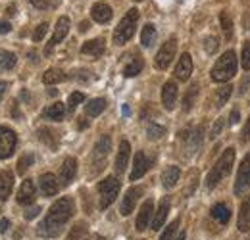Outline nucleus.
Instances as JSON below:
<instances>
[{
  "instance_id": "nucleus-29",
  "label": "nucleus",
  "mask_w": 250,
  "mask_h": 240,
  "mask_svg": "<svg viewBox=\"0 0 250 240\" xmlns=\"http://www.w3.org/2000/svg\"><path fill=\"white\" fill-rule=\"evenodd\" d=\"M212 217L221 223V225H227L229 223V219H231V210L225 206V204H216L214 208H212Z\"/></svg>"
},
{
  "instance_id": "nucleus-28",
  "label": "nucleus",
  "mask_w": 250,
  "mask_h": 240,
  "mask_svg": "<svg viewBox=\"0 0 250 240\" xmlns=\"http://www.w3.org/2000/svg\"><path fill=\"white\" fill-rule=\"evenodd\" d=\"M156 27L152 25V23H146L145 27H143V33H141V42H143V46L145 48H150L154 42H156Z\"/></svg>"
},
{
  "instance_id": "nucleus-43",
  "label": "nucleus",
  "mask_w": 250,
  "mask_h": 240,
  "mask_svg": "<svg viewBox=\"0 0 250 240\" xmlns=\"http://www.w3.org/2000/svg\"><path fill=\"white\" fill-rule=\"evenodd\" d=\"M218 46H219V42L216 37H208V39L204 40V50H206L208 54H216V52H218Z\"/></svg>"
},
{
  "instance_id": "nucleus-48",
  "label": "nucleus",
  "mask_w": 250,
  "mask_h": 240,
  "mask_svg": "<svg viewBox=\"0 0 250 240\" xmlns=\"http://www.w3.org/2000/svg\"><path fill=\"white\" fill-rule=\"evenodd\" d=\"M31 4L35 8H39V10H46V8H50V0H31Z\"/></svg>"
},
{
  "instance_id": "nucleus-27",
  "label": "nucleus",
  "mask_w": 250,
  "mask_h": 240,
  "mask_svg": "<svg viewBox=\"0 0 250 240\" xmlns=\"http://www.w3.org/2000/svg\"><path fill=\"white\" fill-rule=\"evenodd\" d=\"M63 116H65V106L62 102H54L48 108H44V112H42V118L50 121H62Z\"/></svg>"
},
{
  "instance_id": "nucleus-44",
  "label": "nucleus",
  "mask_w": 250,
  "mask_h": 240,
  "mask_svg": "<svg viewBox=\"0 0 250 240\" xmlns=\"http://www.w3.org/2000/svg\"><path fill=\"white\" fill-rule=\"evenodd\" d=\"M241 63H243V69H250V40L245 42L243 46V54H241Z\"/></svg>"
},
{
  "instance_id": "nucleus-32",
  "label": "nucleus",
  "mask_w": 250,
  "mask_h": 240,
  "mask_svg": "<svg viewBox=\"0 0 250 240\" xmlns=\"http://www.w3.org/2000/svg\"><path fill=\"white\" fill-rule=\"evenodd\" d=\"M42 81H44L46 85H56V83H62V81H65V73H63L62 69L52 67V69H48V71L42 75Z\"/></svg>"
},
{
  "instance_id": "nucleus-6",
  "label": "nucleus",
  "mask_w": 250,
  "mask_h": 240,
  "mask_svg": "<svg viewBox=\"0 0 250 240\" xmlns=\"http://www.w3.org/2000/svg\"><path fill=\"white\" fill-rule=\"evenodd\" d=\"M110 150H112V140H110V137H100L93 148V165H94L93 173L104 169V163H106V158H108Z\"/></svg>"
},
{
  "instance_id": "nucleus-39",
  "label": "nucleus",
  "mask_w": 250,
  "mask_h": 240,
  "mask_svg": "<svg viewBox=\"0 0 250 240\" xmlns=\"http://www.w3.org/2000/svg\"><path fill=\"white\" fill-rule=\"evenodd\" d=\"M33 161H35V156L33 154H25V156H21L20 158V161H18V173H25L29 167L33 165Z\"/></svg>"
},
{
  "instance_id": "nucleus-41",
  "label": "nucleus",
  "mask_w": 250,
  "mask_h": 240,
  "mask_svg": "<svg viewBox=\"0 0 250 240\" xmlns=\"http://www.w3.org/2000/svg\"><path fill=\"white\" fill-rule=\"evenodd\" d=\"M198 94V85H192L190 89H188L187 96H185V100H183V110L188 112L190 108H192V102H194V96Z\"/></svg>"
},
{
  "instance_id": "nucleus-24",
  "label": "nucleus",
  "mask_w": 250,
  "mask_h": 240,
  "mask_svg": "<svg viewBox=\"0 0 250 240\" xmlns=\"http://www.w3.org/2000/svg\"><path fill=\"white\" fill-rule=\"evenodd\" d=\"M167 213H169V198H162V202H160V206H158V210H156V215H154V219H152V229H154V231H160V229L164 227Z\"/></svg>"
},
{
  "instance_id": "nucleus-52",
  "label": "nucleus",
  "mask_w": 250,
  "mask_h": 240,
  "mask_svg": "<svg viewBox=\"0 0 250 240\" xmlns=\"http://www.w3.org/2000/svg\"><path fill=\"white\" fill-rule=\"evenodd\" d=\"M39 211H41V208H31V210L25 213V217H27V219H33L35 215H39Z\"/></svg>"
},
{
  "instance_id": "nucleus-14",
  "label": "nucleus",
  "mask_w": 250,
  "mask_h": 240,
  "mask_svg": "<svg viewBox=\"0 0 250 240\" xmlns=\"http://www.w3.org/2000/svg\"><path fill=\"white\" fill-rule=\"evenodd\" d=\"M202 133H204L202 127L192 129L190 135H188V131H183V133H181V139L187 142V150L190 152V154H194V152L200 148V144H202Z\"/></svg>"
},
{
  "instance_id": "nucleus-11",
  "label": "nucleus",
  "mask_w": 250,
  "mask_h": 240,
  "mask_svg": "<svg viewBox=\"0 0 250 240\" xmlns=\"http://www.w3.org/2000/svg\"><path fill=\"white\" fill-rule=\"evenodd\" d=\"M69 33V18H65L62 16L58 21H56V27H54V35H52V39H50V42L46 44V54H50L52 52V48L58 44V42H62L63 39H65V35Z\"/></svg>"
},
{
  "instance_id": "nucleus-34",
  "label": "nucleus",
  "mask_w": 250,
  "mask_h": 240,
  "mask_svg": "<svg viewBox=\"0 0 250 240\" xmlns=\"http://www.w3.org/2000/svg\"><path fill=\"white\" fill-rule=\"evenodd\" d=\"M231 92H233V87H231L229 83L223 85V87H219V89L216 90V108H223V106L227 104Z\"/></svg>"
},
{
  "instance_id": "nucleus-25",
  "label": "nucleus",
  "mask_w": 250,
  "mask_h": 240,
  "mask_svg": "<svg viewBox=\"0 0 250 240\" xmlns=\"http://www.w3.org/2000/svg\"><path fill=\"white\" fill-rule=\"evenodd\" d=\"M12 188H14V173L6 169L0 173V200H8Z\"/></svg>"
},
{
  "instance_id": "nucleus-10",
  "label": "nucleus",
  "mask_w": 250,
  "mask_h": 240,
  "mask_svg": "<svg viewBox=\"0 0 250 240\" xmlns=\"http://www.w3.org/2000/svg\"><path fill=\"white\" fill-rule=\"evenodd\" d=\"M143 192H145V188H143V186H133V188H129V190L125 192L124 200H122V206H120L122 215H129L131 211L135 210V206H137L139 198L143 196Z\"/></svg>"
},
{
  "instance_id": "nucleus-30",
  "label": "nucleus",
  "mask_w": 250,
  "mask_h": 240,
  "mask_svg": "<svg viewBox=\"0 0 250 240\" xmlns=\"http://www.w3.org/2000/svg\"><path fill=\"white\" fill-rule=\"evenodd\" d=\"M104 110H106V100H104V98H94V100H91V102L87 104V108H85V112H87L89 118L100 116Z\"/></svg>"
},
{
  "instance_id": "nucleus-17",
  "label": "nucleus",
  "mask_w": 250,
  "mask_h": 240,
  "mask_svg": "<svg viewBox=\"0 0 250 240\" xmlns=\"http://www.w3.org/2000/svg\"><path fill=\"white\" fill-rule=\"evenodd\" d=\"M190 73H192V58H190V54L185 52V54H181V58L175 65V77L179 81H188Z\"/></svg>"
},
{
  "instance_id": "nucleus-59",
  "label": "nucleus",
  "mask_w": 250,
  "mask_h": 240,
  "mask_svg": "<svg viewBox=\"0 0 250 240\" xmlns=\"http://www.w3.org/2000/svg\"><path fill=\"white\" fill-rule=\"evenodd\" d=\"M135 2H143V0H135Z\"/></svg>"
},
{
  "instance_id": "nucleus-36",
  "label": "nucleus",
  "mask_w": 250,
  "mask_h": 240,
  "mask_svg": "<svg viewBox=\"0 0 250 240\" xmlns=\"http://www.w3.org/2000/svg\"><path fill=\"white\" fill-rule=\"evenodd\" d=\"M143 60L141 58H135V60H131L127 65H125L124 69V75L125 77H135V75H139L141 73V69H143Z\"/></svg>"
},
{
  "instance_id": "nucleus-53",
  "label": "nucleus",
  "mask_w": 250,
  "mask_h": 240,
  "mask_svg": "<svg viewBox=\"0 0 250 240\" xmlns=\"http://www.w3.org/2000/svg\"><path fill=\"white\" fill-rule=\"evenodd\" d=\"M250 85V79H247V81H245V83H241V89H239V92H241V94H243V92H245V90H247V87H249Z\"/></svg>"
},
{
  "instance_id": "nucleus-45",
  "label": "nucleus",
  "mask_w": 250,
  "mask_h": 240,
  "mask_svg": "<svg viewBox=\"0 0 250 240\" xmlns=\"http://www.w3.org/2000/svg\"><path fill=\"white\" fill-rule=\"evenodd\" d=\"M46 31H48V23H41V25L35 29V33H33V40H35V42L42 40V37L46 35Z\"/></svg>"
},
{
  "instance_id": "nucleus-35",
  "label": "nucleus",
  "mask_w": 250,
  "mask_h": 240,
  "mask_svg": "<svg viewBox=\"0 0 250 240\" xmlns=\"http://www.w3.org/2000/svg\"><path fill=\"white\" fill-rule=\"evenodd\" d=\"M37 135H39V139H41L42 142H46V144H48V146H52V148L58 144V137H56V133H52V131H50V129H46V127L39 129V133H37Z\"/></svg>"
},
{
  "instance_id": "nucleus-47",
  "label": "nucleus",
  "mask_w": 250,
  "mask_h": 240,
  "mask_svg": "<svg viewBox=\"0 0 250 240\" xmlns=\"http://www.w3.org/2000/svg\"><path fill=\"white\" fill-rule=\"evenodd\" d=\"M249 140H250V116L249 120H247V123H245V127H243V133H241V142L247 144Z\"/></svg>"
},
{
  "instance_id": "nucleus-2",
  "label": "nucleus",
  "mask_w": 250,
  "mask_h": 240,
  "mask_svg": "<svg viewBox=\"0 0 250 240\" xmlns=\"http://www.w3.org/2000/svg\"><path fill=\"white\" fill-rule=\"evenodd\" d=\"M237 73V54L233 50L223 52L218 58L216 65L212 67V81L214 83H227Z\"/></svg>"
},
{
  "instance_id": "nucleus-49",
  "label": "nucleus",
  "mask_w": 250,
  "mask_h": 240,
  "mask_svg": "<svg viewBox=\"0 0 250 240\" xmlns=\"http://www.w3.org/2000/svg\"><path fill=\"white\" fill-rule=\"evenodd\" d=\"M10 229V221L4 217V219H0V233H6Z\"/></svg>"
},
{
  "instance_id": "nucleus-23",
  "label": "nucleus",
  "mask_w": 250,
  "mask_h": 240,
  "mask_svg": "<svg viewBox=\"0 0 250 240\" xmlns=\"http://www.w3.org/2000/svg\"><path fill=\"white\" fill-rule=\"evenodd\" d=\"M129 156H131V144L127 142V140H122V144H120V152H118V156H116V173H124L125 167H127V161H129Z\"/></svg>"
},
{
  "instance_id": "nucleus-7",
  "label": "nucleus",
  "mask_w": 250,
  "mask_h": 240,
  "mask_svg": "<svg viewBox=\"0 0 250 240\" xmlns=\"http://www.w3.org/2000/svg\"><path fill=\"white\" fill-rule=\"evenodd\" d=\"M175 52H177V40H175V37H171L158 50L156 58H154V65H156L158 69H166L171 63V60L175 58Z\"/></svg>"
},
{
  "instance_id": "nucleus-16",
  "label": "nucleus",
  "mask_w": 250,
  "mask_h": 240,
  "mask_svg": "<svg viewBox=\"0 0 250 240\" xmlns=\"http://www.w3.org/2000/svg\"><path fill=\"white\" fill-rule=\"evenodd\" d=\"M35 202V184L31 179H25L21 182L20 190H18V204L21 206H29Z\"/></svg>"
},
{
  "instance_id": "nucleus-21",
  "label": "nucleus",
  "mask_w": 250,
  "mask_h": 240,
  "mask_svg": "<svg viewBox=\"0 0 250 240\" xmlns=\"http://www.w3.org/2000/svg\"><path fill=\"white\" fill-rule=\"evenodd\" d=\"M39 186H41V192H42L44 196H54V194L58 192V188H60L58 179H56L52 173H44V175H41Z\"/></svg>"
},
{
  "instance_id": "nucleus-37",
  "label": "nucleus",
  "mask_w": 250,
  "mask_h": 240,
  "mask_svg": "<svg viewBox=\"0 0 250 240\" xmlns=\"http://www.w3.org/2000/svg\"><path fill=\"white\" fill-rule=\"evenodd\" d=\"M219 21H221V29H223L225 39H231V37H233V21H231V16H229L227 12H221Z\"/></svg>"
},
{
  "instance_id": "nucleus-42",
  "label": "nucleus",
  "mask_w": 250,
  "mask_h": 240,
  "mask_svg": "<svg viewBox=\"0 0 250 240\" xmlns=\"http://www.w3.org/2000/svg\"><path fill=\"white\" fill-rule=\"evenodd\" d=\"M177 227H179V219H175L173 223H169V225L166 227V231L162 233V237H160V240H173V237H175V233H177Z\"/></svg>"
},
{
  "instance_id": "nucleus-5",
  "label": "nucleus",
  "mask_w": 250,
  "mask_h": 240,
  "mask_svg": "<svg viewBox=\"0 0 250 240\" xmlns=\"http://www.w3.org/2000/svg\"><path fill=\"white\" fill-rule=\"evenodd\" d=\"M122 188V180L118 177H108V179L100 180L98 184V194H100V210L110 208V204L116 200V196L120 194Z\"/></svg>"
},
{
  "instance_id": "nucleus-31",
  "label": "nucleus",
  "mask_w": 250,
  "mask_h": 240,
  "mask_svg": "<svg viewBox=\"0 0 250 240\" xmlns=\"http://www.w3.org/2000/svg\"><path fill=\"white\" fill-rule=\"evenodd\" d=\"M67 240H89V227L85 223H77L75 227H71Z\"/></svg>"
},
{
  "instance_id": "nucleus-26",
  "label": "nucleus",
  "mask_w": 250,
  "mask_h": 240,
  "mask_svg": "<svg viewBox=\"0 0 250 240\" xmlns=\"http://www.w3.org/2000/svg\"><path fill=\"white\" fill-rule=\"evenodd\" d=\"M179 177H181L179 167H177V165H169V167H166L164 173H162V184H164L166 188H173V186L177 184Z\"/></svg>"
},
{
  "instance_id": "nucleus-13",
  "label": "nucleus",
  "mask_w": 250,
  "mask_h": 240,
  "mask_svg": "<svg viewBox=\"0 0 250 240\" xmlns=\"http://www.w3.org/2000/svg\"><path fill=\"white\" fill-rule=\"evenodd\" d=\"M77 175V160L75 158H65L60 167V184L62 186H67L71 180L75 179Z\"/></svg>"
},
{
  "instance_id": "nucleus-57",
  "label": "nucleus",
  "mask_w": 250,
  "mask_h": 240,
  "mask_svg": "<svg viewBox=\"0 0 250 240\" xmlns=\"http://www.w3.org/2000/svg\"><path fill=\"white\" fill-rule=\"evenodd\" d=\"M185 239H187V235H185V233H181V235L177 237V240H185Z\"/></svg>"
},
{
  "instance_id": "nucleus-9",
  "label": "nucleus",
  "mask_w": 250,
  "mask_h": 240,
  "mask_svg": "<svg viewBox=\"0 0 250 240\" xmlns=\"http://www.w3.org/2000/svg\"><path fill=\"white\" fill-rule=\"evenodd\" d=\"M250 188V154L243 160V165L239 167L237 180H235V194L241 196L243 192H247Z\"/></svg>"
},
{
  "instance_id": "nucleus-8",
  "label": "nucleus",
  "mask_w": 250,
  "mask_h": 240,
  "mask_svg": "<svg viewBox=\"0 0 250 240\" xmlns=\"http://www.w3.org/2000/svg\"><path fill=\"white\" fill-rule=\"evenodd\" d=\"M18 144V137L12 129L8 127H0V160L10 158Z\"/></svg>"
},
{
  "instance_id": "nucleus-4",
  "label": "nucleus",
  "mask_w": 250,
  "mask_h": 240,
  "mask_svg": "<svg viewBox=\"0 0 250 240\" xmlns=\"http://www.w3.org/2000/svg\"><path fill=\"white\" fill-rule=\"evenodd\" d=\"M137 21H139V10H137V8H131L124 18H122V21L118 23V27L114 31V42L120 44V46L125 44V42L135 35Z\"/></svg>"
},
{
  "instance_id": "nucleus-58",
  "label": "nucleus",
  "mask_w": 250,
  "mask_h": 240,
  "mask_svg": "<svg viewBox=\"0 0 250 240\" xmlns=\"http://www.w3.org/2000/svg\"><path fill=\"white\" fill-rule=\"evenodd\" d=\"M94 240H106V239H102V237H96Z\"/></svg>"
},
{
  "instance_id": "nucleus-51",
  "label": "nucleus",
  "mask_w": 250,
  "mask_h": 240,
  "mask_svg": "<svg viewBox=\"0 0 250 240\" xmlns=\"http://www.w3.org/2000/svg\"><path fill=\"white\" fill-rule=\"evenodd\" d=\"M229 123H231V125L239 123V112H237V110H233V112H231V118H229Z\"/></svg>"
},
{
  "instance_id": "nucleus-40",
  "label": "nucleus",
  "mask_w": 250,
  "mask_h": 240,
  "mask_svg": "<svg viewBox=\"0 0 250 240\" xmlns=\"http://www.w3.org/2000/svg\"><path fill=\"white\" fill-rule=\"evenodd\" d=\"M83 100H85V94H83V92H71V94H69V100H67V110L73 112Z\"/></svg>"
},
{
  "instance_id": "nucleus-15",
  "label": "nucleus",
  "mask_w": 250,
  "mask_h": 240,
  "mask_svg": "<svg viewBox=\"0 0 250 240\" xmlns=\"http://www.w3.org/2000/svg\"><path fill=\"white\" fill-rule=\"evenodd\" d=\"M146 171H148V160H146V156H145L143 152H137V154H135V160H133V169H131L129 179L131 180L141 179Z\"/></svg>"
},
{
  "instance_id": "nucleus-54",
  "label": "nucleus",
  "mask_w": 250,
  "mask_h": 240,
  "mask_svg": "<svg viewBox=\"0 0 250 240\" xmlns=\"http://www.w3.org/2000/svg\"><path fill=\"white\" fill-rule=\"evenodd\" d=\"M79 29H81V31H87V29H89V23H87V21H81V25H79Z\"/></svg>"
},
{
  "instance_id": "nucleus-1",
  "label": "nucleus",
  "mask_w": 250,
  "mask_h": 240,
  "mask_svg": "<svg viewBox=\"0 0 250 240\" xmlns=\"http://www.w3.org/2000/svg\"><path fill=\"white\" fill-rule=\"evenodd\" d=\"M73 211H75L73 200L71 198H60L58 202L52 204V208L48 210L46 217L39 225L37 233L41 237H58L62 233L63 225L73 217Z\"/></svg>"
},
{
  "instance_id": "nucleus-55",
  "label": "nucleus",
  "mask_w": 250,
  "mask_h": 240,
  "mask_svg": "<svg viewBox=\"0 0 250 240\" xmlns=\"http://www.w3.org/2000/svg\"><path fill=\"white\" fill-rule=\"evenodd\" d=\"M4 89H6V83H0V98H2V94H4Z\"/></svg>"
},
{
  "instance_id": "nucleus-3",
  "label": "nucleus",
  "mask_w": 250,
  "mask_h": 240,
  "mask_svg": "<svg viewBox=\"0 0 250 240\" xmlns=\"http://www.w3.org/2000/svg\"><path fill=\"white\" fill-rule=\"evenodd\" d=\"M233 161H235V150L233 148H227L219 156V160L216 161V165L212 167V171L208 173V179H206V186L208 188H216L219 184V180L225 179L233 167Z\"/></svg>"
},
{
  "instance_id": "nucleus-38",
  "label": "nucleus",
  "mask_w": 250,
  "mask_h": 240,
  "mask_svg": "<svg viewBox=\"0 0 250 240\" xmlns=\"http://www.w3.org/2000/svg\"><path fill=\"white\" fill-rule=\"evenodd\" d=\"M146 135H148L150 140H158V139H162V137L166 135V127L156 125V123H150L148 129H146Z\"/></svg>"
},
{
  "instance_id": "nucleus-18",
  "label": "nucleus",
  "mask_w": 250,
  "mask_h": 240,
  "mask_svg": "<svg viewBox=\"0 0 250 240\" xmlns=\"http://www.w3.org/2000/svg\"><path fill=\"white\" fill-rule=\"evenodd\" d=\"M106 50V44H104V39H93V40H87L83 46H81V54L85 56H91V58H100Z\"/></svg>"
},
{
  "instance_id": "nucleus-33",
  "label": "nucleus",
  "mask_w": 250,
  "mask_h": 240,
  "mask_svg": "<svg viewBox=\"0 0 250 240\" xmlns=\"http://www.w3.org/2000/svg\"><path fill=\"white\" fill-rule=\"evenodd\" d=\"M16 54L14 52H8V50H0V71H8L16 65Z\"/></svg>"
},
{
  "instance_id": "nucleus-50",
  "label": "nucleus",
  "mask_w": 250,
  "mask_h": 240,
  "mask_svg": "<svg viewBox=\"0 0 250 240\" xmlns=\"http://www.w3.org/2000/svg\"><path fill=\"white\" fill-rule=\"evenodd\" d=\"M12 31V25L8 21H0V33H10Z\"/></svg>"
},
{
  "instance_id": "nucleus-20",
  "label": "nucleus",
  "mask_w": 250,
  "mask_h": 240,
  "mask_svg": "<svg viewBox=\"0 0 250 240\" xmlns=\"http://www.w3.org/2000/svg\"><path fill=\"white\" fill-rule=\"evenodd\" d=\"M91 16L96 23H108L112 20V8L106 2H96L91 8Z\"/></svg>"
},
{
  "instance_id": "nucleus-12",
  "label": "nucleus",
  "mask_w": 250,
  "mask_h": 240,
  "mask_svg": "<svg viewBox=\"0 0 250 240\" xmlns=\"http://www.w3.org/2000/svg\"><path fill=\"white\" fill-rule=\"evenodd\" d=\"M177 94H179V89H177V83L175 81H167L164 87H162V104L166 110H173L175 104H177Z\"/></svg>"
},
{
  "instance_id": "nucleus-22",
  "label": "nucleus",
  "mask_w": 250,
  "mask_h": 240,
  "mask_svg": "<svg viewBox=\"0 0 250 240\" xmlns=\"http://www.w3.org/2000/svg\"><path fill=\"white\" fill-rule=\"evenodd\" d=\"M237 227H239L241 233H250V194L243 200V204H241Z\"/></svg>"
},
{
  "instance_id": "nucleus-19",
  "label": "nucleus",
  "mask_w": 250,
  "mask_h": 240,
  "mask_svg": "<svg viewBox=\"0 0 250 240\" xmlns=\"http://www.w3.org/2000/svg\"><path fill=\"white\" fill-rule=\"evenodd\" d=\"M152 211H154V202H152V200H146V202L141 206V211H139V215H137V231H145V229L150 225Z\"/></svg>"
},
{
  "instance_id": "nucleus-56",
  "label": "nucleus",
  "mask_w": 250,
  "mask_h": 240,
  "mask_svg": "<svg viewBox=\"0 0 250 240\" xmlns=\"http://www.w3.org/2000/svg\"><path fill=\"white\" fill-rule=\"evenodd\" d=\"M14 10H16V6H10V8H8V10H6V12H8V14H10V16H14Z\"/></svg>"
},
{
  "instance_id": "nucleus-46",
  "label": "nucleus",
  "mask_w": 250,
  "mask_h": 240,
  "mask_svg": "<svg viewBox=\"0 0 250 240\" xmlns=\"http://www.w3.org/2000/svg\"><path fill=\"white\" fill-rule=\"evenodd\" d=\"M223 125H225V118H219L216 120L214 123V127H212V133H210V139H216L219 133H221V129H223Z\"/></svg>"
}]
</instances>
